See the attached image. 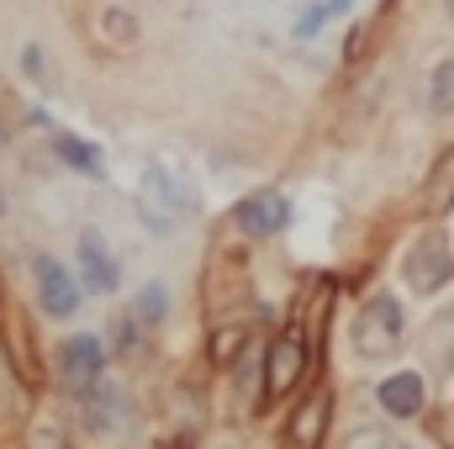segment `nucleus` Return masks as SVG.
Listing matches in <instances>:
<instances>
[{
  "instance_id": "obj_1",
  "label": "nucleus",
  "mask_w": 454,
  "mask_h": 449,
  "mask_svg": "<svg viewBox=\"0 0 454 449\" xmlns=\"http://www.w3.org/2000/svg\"><path fill=\"white\" fill-rule=\"evenodd\" d=\"M402 328H407L402 302L396 296H370L359 307V318H354V338L348 343H354L359 359H391L396 343H402Z\"/></svg>"
},
{
  "instance_id": "obj_2",
  "label": "nucleus",
  "mask_w": 454,
  "mask_h": 449,
  "mask_svg": "<svg viewBox=\"0 0 454 449\" xmlns=\"http://www.w3.org/2000/svg\"><path fill=\"white\" fill-rule=\"evenodd\" d=\"M402 280H407L412 296H439V291L454 280V248H450V238H444L439 227L423 232V238L407 248V259H402Z\"/></svg>"
},
{
  "instance_id": "obj_3",
  "label": "nucleus",
  "mask_w": 454,
  "mask_h": 449,
  "mask_svg": "<svg viewBox=\"0 0 454 449\" xmlns=\"http://www.w3.org/2000/svg\"><path fill=\"white\" fill-rule=\"evenodd\" d=\"M32 280H37V302H43L48 318H69L80 307V286H74V275L59 259H48V254L32 259Z\"/></svg>"
},
{
  "instance_id": "obj_4",
  "label": "nucleus",
  "mask_w": 454,
  "mask_h": 449,
  "mask_svg": "<svg viewBox=\"0 0 454 449\" xmlns=\"http://www.w3.org/2000/svg\"><path fill=\"white\" fill-rule=\"evenodd\" d=\"M301 370H307V343H301V334L291 328V334H280L275 343H270V365H264V386H270V397H280V391H291L296 381H301Z\"/></svg>"
},
{
  "instance_id": "obj_5",
  "label": "nucleus",
  "mask_w": 454,
  "mask_h": 449,
  "mask_svg": "<svg viewBox=\"0 0 454 449\" xmlns=\"http://www.w3.org/2000/svg\"><path fill=\"white\" fill-rule=\"evenodd\" d=\"M238 227L243 232H254V238H270V232H280V227L291 223V201L280 196V191H259V196H248V201H238Z\"/></svg>"
},
{
  "instance_id": "obj_6",
  "label": "nucleus",
  "mask_w": 454,
  "mask_h": 449,
  "mask_svg": "<svg viewBox=\"0 0 454 449\" xmlns=\"http://www.w3.org/2000/svg\"><path fill=\"white\" fill-rule=\"evenodd\" d=\"M380 407L391 413V418H418L423 413V375L418 370H396V375H386L380 381Z\"/></svg>"
},
{
  "instance_id": "obj_7",
  "label": "nucleus",
  "mask_w": 454,
  "mask_h": 449,
  "mask_svg": "<svg viewBox=\"0 0 454 449\" xmlns=\"http://www.w3.org/2000/svg\"><path fill=\"white\" fill-rule=\"evenodd\" d=\"M64 375L74 381V386H90V381H101V365H106V349H101V338L96 334H80L64 343Z\"/></svg>"
},
{
  "instance_id": "obj_8",
  "label": "nucleus",
  "mask_w": 454,
  "mask_h": 449,
  "mask_svg": "<svg viewBox=\"0 0 454 449\" xmlns=\"http://www.w3.org/2000/svg\"><path fill=\"white\" fill-rule=\"evenodd\" d=\"M143 191H148L164 212H180V217L196 212V196H191L185 180H175V169H164V164H148V169H143Z\"/></svg>"
},
{
  "instance_id": "obj_9",
  "label": "nucleus",
  "mask_w": 454,
  "mask_h": 449,
  "mask_svg": "<svg viewBox=\"0 0 454 449\" xmlns=\"http://www.w3.org/2000/svg\"><path fill=\"white\" fill-rule=\"evenodd\" d=\"M80 407H85V423L96 434H112L116 423H121V397H116L106 381H90V391L80 397Z\"/></svg>"
},
{
  "instance_id": "obj_10",
  "label": "nucleus",
  "mask_w": 454,
  "mask_h": 449,
  "mask_svg": "<svg viewBox=\"0 0 454 449\" xmlns=\"http://www.w3.org/2000/svg\"><path fill=\"white\" fill-rule=\"evenodd\" d=\"M80 264H85L90 286H101V291H116V259H112V248H106L96 232H85V238H80Z\"/></svg>"
},
{
  "instance_id": "obj_11",
  "label": "nucleus",
  "mask_w": 454,
  "mask_h": 449,
  "mask_svg": "<svg viewBox=\"0 0 454 449\" xmlns=\"http://www.w3.org/2000/svg\"><path fill=\"white\" fill-rule=\"evenodd\" d=\"M323 429H328V397L317 391V397H312V402L296 413V429H291V439H296V445H317V439H323Z\"/></svg>"
},
{
  "instance_id": "obj_12",
  "label": "nucleus",
  "mask_w": 454,
  "mask_h": 449,
  "mask_svg": "<svg viewBox=\"0 0 454 449\" xmlns=\"http://www.w3.org/2000/svg\"><path fill=\"white\" fill-rule=\"evenodd\" d=\"M59 154L80 169V175H90V180H101L106 175V159H101V148H90V143H80V138H59Z\"/></svg>"
},
{
  "instance_id": "obj_13",
  "label": "nucleus",
  "mask_w": 454,
  "mask_h": 449,
  "mask_svg": "<svg viewBox=\"0 0 454 449\" xmlns=\"http://www.w3.org/2000/svg\"><path fill=\"white\" fill-rule=\"evenodd\" d=\"M428 106L439 116H454V59L434 69V91H428Z\"/></svg>"
},
{
  "instance_id": "obj_14",
  "label": "nucleus",
  "mask_w": 454,
  "mask_h": 449,
  "mask_svg": "<svg viewBox=\"0 0 454 449\" xmlns=\"http://www.w3.org/2000/svg\"><path fill=\"white\" fill-rule=\"evenodd\" d=\"M164 307H169V291L153 280V286L137 296V318H143V323H159V318H164Z\"/></svg>"
},
{
  "instance_id": "obj_15",
  "label": "nucleus",
  "mask_w": 454,
  "mask_h": 449,
  "mask_svg": "<svg viewBox=\"0 0 454 449\" xmlns=\"http://www.w3.org/2000/svg\"><path fill=\"white\" fill-rule=\"evenodd\" d=\"M348 5H354V0H328V5H317V11H307V16L296 21V32H301V37H307V32H317L328 16H339V11H348Z\"/></svg>"
},
{
  "instance_id": "obj_16",
  "label": "nucleus",
  "mask_w": 454,
  "mask_h": 449,
  "mask_svg": "<svg viewBox=\"0 0 454 449\" xmlns=\"http://www.w3.org/2000/svg\"><path fill=\"white\" fill-rule=\"evenodd\" d=\"M348 449H391V434H354Z\"/></svg>"
},
{
  "instance_id": "obj_17",
  "label": "nucleus",
  "mask_w": 454,
  "mask_h": 449,
  "mask_svg": "<svg viewBox=\"0 0 454 449\" xmlns=\"http://www.w3.org/2000/svg\"><path fill=\"white\" fill-rule=\"evenodd\" d=\"M391 449H412V445H407V439H391Z\"/></svg>"
},
{
  "instance_id": "obj_18",
  "label": "nucleus",
  "mask_w": 454,
  "mask_h": 449,
  "mask_svg": "<svg viewBox=\"0 0 454 449\" xmlns=\"http://www.w3.org/2000/svg\"><path fill=\"white\" fill-rule=\"evenodd\" d=\"M444 5H450V16H454V0H444Z\"/></svg>"
}]
</instances>
